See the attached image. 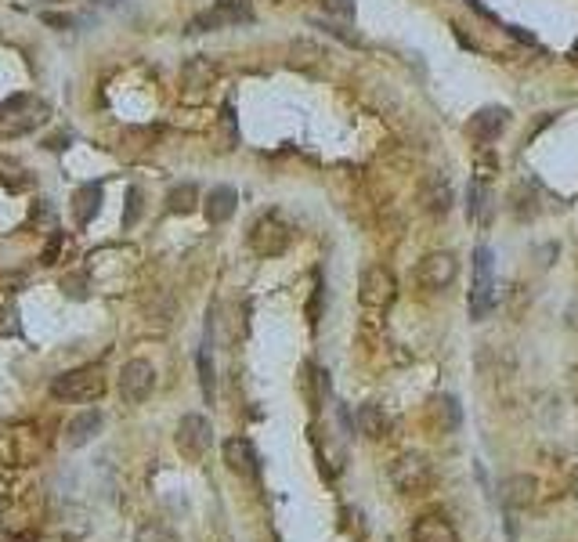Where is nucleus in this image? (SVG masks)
<instances>
[{
	"instance_id": "obj_16",
	"label": "nucleus",
	"mask_w": 578,
	"mask_h": 542,
	"mask_svg": "<svg viewBox=\"0 0 578 542\" xmlns=\"http://www.w3.org/2000/svg\"><path fill=\"white\" fill-rule=\"evenodd\" d=\"M224 463H228L231 474L249 477V474L257 470V452H253L249 438H228V441H224Z\"/></svg>"
},
{
	"instance_id": "obj_21",
	"label": "nucleus",
	"mask_w": 578,
	"mask_h": 542,
	"mask_svg": "<svg viewBox=\"0 0 578 542\" xmlns=\"http://www.w3.org/2000/svg\"><path fill=\"white\" fill-rule=\"evenodd\" d=\"M181 80H185V87H195L199 95L217 80V66L210 62V59H192L185 69H181Z\"/></svg>"
},
{
	"instance_id": "obj_14",
	"label": "nucleus",
	"mask_w": 578,
	"mask_h": 542,
	"mask_svg": "<svg viewBox=\"0 0 578 542\" xmlns=\"http://www.w3.org/2000/svg\"><path fill=\"white\" fill-rule=\"evenodd\" d=\"M235 206H239V192H235L231 185H217V188H210V195L203 199V213H206L210 224H224V221L235 213Z\"/></svg>"
},
{
	"instance_id": "obj_26",
	"label": "nucleus",
	"mask_w": 578,
	"mask_h": 542,
	"mask_svg": "<svg viewBox=\"0 0 578 542\" xmlns=\"http://www.w3.org/2000/svg\"><path fill=\"white\" fill-rule=\"evenodd\" d=\"M199 384H203L206 402H213V362H210V348L199 351Z\"/></svg>"
},
{
	"instance_id": "obj_8",
	"label": "nucleus",
	"mask_w": 578,
	"mask_h": 542,
	"mask_svg": "<svg viewBox=\"0 0 578 542\" xmlns=\"http://www.w3.org/2000/svg\"><path fill=\"white\" fill-rule=\"evenodd\" d=\"M156 387V369L145 362V358H131L123 369H120V394L127 405H141Z\"/></svg>"
},
{
	"instance_id": "obj_13",
	"label": "nucleus",
	"mask_w": 578,
	"mask_h": 542,
	"mask_svg": "<svg viewBox=\"0 0 578 542\" xmlns=\"http://www.w3.org/2000/svg\"><path fill=\"white\" fill-rule=\"evenodd\" d=\"M102 199H105V188H102L98 181H87V185H80V188L73 192V221H77L80 228H87V224L98 217V210H102Z\"/></svg>"
},
{
	"instance_id": "obj_34",
	"label": "nucleus",
	"mask_w": 578,
	"mask_h": 542,
	"mask_svg": "<svg viewBox=\"0 0 578 542\" xmlns=\"http://www.w3.org/2000/svg\"><path fill=\"white\" fill-rule=\"evenodd\" d=\"M8 333H19V319H15V308H12V304L0 312V337H8Z\"/></svg>"
},
{
	"instance_id": "obj_29",
	"label": "nucleus",
	"mask_w": 578,
	"mask_h": 542,
	"mask_svg": "<svg viewBox=\"0 0 578 542\" xmlns=\"http://www.w3.org/2000/svg\"><path fill=\"white\" fill-rule=\"evenodd\" d=\"M141 217V188H127V210H123V228H131Z\"/></svg>"
},
{
	"instance_id": "obj_27",
	"label": "nucleus",
	"mask_w": 578,
	"mask_h": 542,
	"mask_svg": "<svg viewBox=\"0 0 578 542\" xmlns=\"http://www.w3.org/2000/svg\"><path fill=\"white\" fill-rule=\"evenodd\" d=\"M66 246H69V239H66V235L55 228V231H51V242L44 246V257H41V264H62V249H66Z\"/></svg>"
},
{
	"instance_id": "obj_24",
	"label": "nucleus",
	"mask_w": 578,
	"mask_h": 542,
	"mask_svg": "<svg viewBox=\"0 0 578 542\" xmlns=\"http://www.w3.org/2000/svg\"><path fill=\"white\" fill-rule=\"evenodd\" d=\"M134 542H181V538H177V531H174L170 524H163V520H149V524H141V528H138Z\"/></svg>"
},
{
	"instance_id": "obj_36",
	"label": "nucleus",
	"mask_w": 578,
	"mask_h": 542,
	"mask_svg": "<svg viewBox=\"0 0 578 542\" xmlns=\"http://www.w3.org/2000/svg\"><path fill=\"white\" fill-rule=\"evenodd\" d=\"M319 315H322V279L315 283V294H312V308H308V319H312V326H319Z\"/></svg>"
},
{
	"instance_id": "obj_18",
	"label": "nucleus",
	"mask_w": 578,
	"mask_h": 542,
	"mask_svg": "<svg viewBox=\"0 0 578 542\" xmlns=\"http://www.w3.org/2000/svg\"><path fill=\"white\" fill-rule=\"evenodd\" d=\"M355 423H358V434H366V438H384L391 430V416L384 412V405H373V402L358 409Z\"/></svg>"
},
{
	"instance_id": "obj_12",
	"label": "nucleus",
	"mask_w": 578,
	"mask_h": 542,
	"mask_svg": "<svg viewBox=\"0 0 578 542\" xmlns=\"http://www.w3.org/2000/svg\"><path fill=\"white\" fill-rule=\"evenodd\" d=\"M535 477L531 474H513V477H506L502 481V488H499V499H502V506H506V513H517V510H528L531 502H535Z\"/></svg>"
},
{
	"instance_id": "obj_7",
	"label": "nucleus",
	"mask_w": 578,
	"mask_h": 542,
	"mask_svg": "<svg viewBox=\"0 0 578 542\" xmlns=\"http://www.w3.org/2000/svg\"><path fill=\"white\" fill-rule=\"evenodd\" d=\"M456 276H459V260L452 253H445V249L427 253L420 260V267H416V279H420L423 290H448L456 283Z\"/></svg>"
},
{
	"instance_id": "obj_33",
	"label": "nucleus",
	"mask_w": 578,
	"mask_h": 542,
	"mask_svg": "<svg viewBox=\"0 0 578 542\" xmlns=\"http://www.w3.org/2000/svg\"><path fill=\"white\" fill-rule=\"evenodd\" d=\"M492 174H495V156L484 149V152L477 156V177H474V181H488Z\"/></svg>"
},
{
	"instance_id": "obj_23",
	"label": "nucleus",
	"mask_w": 578,
	"mask_h": 542,
	"mask_svg": "<svg viewBox=\"0 0 578 542\" xmlns=\"http://www.w3.org/2000/svg\"><path fill=\"white\" fill-rule=\"evenodd\" d=\"M199 206V188L192 185V181H185V185H174L170 188V195H167V213H192Z\"/></svg>"
},
{
	"instance_id": "obj_30",
	"label": "nucleus",
	"mask_w": 578,
	"mask_h": 542,
	"mask_svg": "<svg viewBox=\"0 0 578 542\" xmlns=\"http://www.w3.org/2000/svg\"><path fill=\"white\" fill-rule=\"evenodd\" d=\"M221 123H224V149H235V141H239V131H235V109H231V102L224 105V113H221Z\"/></svg>"
},
{
	"instance_id": "obj_20",
	"label": "nucleus",
	"mask_w": 578,
	"mask_h": 542,
	"mask_svg": "<svg viewBox=\"0 0 578 542\" xmlns=\"http://www.w3.org/2000/svg\"><path fill=\"white\" fill-rule=\"evenodd\" d=\"M0 185H5L8 192H26V188H33V174L19 159L0 156Z\"/></svg>"
},
{
	"instance_id": "obj_3",
	"label": "nucleus",
	"mask_w": 578,
	"mask_h": 542,
	"mask_svg": "<svg viewBox=\"0 0 578 542\" xmlns=\"http://www.w3.org/2000/svg\"><path fill=\"white\" fill-rule=\"evenodd\" d=\"M495 304V253L488 246L474 249V290H470V319L481 322Z\"/></svg>"
},
{
	"instance_id": "obj_40",
	"label": "nucleus",
	"mask_w": 578,
	"mask_h": 542,
	"mask_svg": "<svg viewBox=\"0 0 578 542\" xmlns=\"http://www.w3.org/2000/svg\"><path fill=\"white\" fill-rule=\"evenodd\" d=\"M574 492H578V488H574Z\"/></svg>"
},
{
	"instance_id": "obj_2",
	"label": "nucleus",
	"mask_w": 578,
	"mask_h": 542,
	"mask_svg": "<svg viewBox=\"0 0 578 542\" xmlns=\"http://www.w3.org/2000/svg\"><path fill=\"white\" fill-rule=\"evenodd\" d=\"M51 394L59 402H77V405L98 402L105 394V366H80V369H69V373L55 376Z\"/></svg>"
},
{
	"instance_id": "obj_6",
	"label": "nucleus",
	"mask_w": 578,
	"mask_h": 542,
	"mask_svg": "<svg viewBox=\"0 0 578 542\" xmlns=\"http://www.w3.org/2000/svg\"><path fill=\"white\" fill-rule=\"evenodd\" d=\"M174 445H177V452H181L185 459H203V456L210 452V445H213V427H210V420L199 416V412L181 416L177 434H174Z\"/></svg>"
},
{
	"instance_id": "obj_22",
	"label": "nucleus",
	"mask_w": 578,
	"mask_h": 542,
	"mask_svg": "<svg viewBox=\"0 0 578 542\" xmlns=\"http://www.w3.org/2000/svg\"><path fill=\"white\" fill-rule=\"evenodd\" d=\"M466 199H470V203H466L470 221H477V224H492V195H488L484 181H470Z\"/></svg>"
},
{
	"instance_id": "obj_9",
	"label": "nucleus",
	"mask_w": 578,
	"mask_h": 542,
	"mask_svg": "<svg viewBox=\"0 0 578 542\" xmlns=\"http://www.w3.org/2000/svg\"><path fill=\"white\" fill-rule=\"evenodd\" d=\"M391 481H394L398 492L416 495V492H423V488L434 481V474H430V463H427L423 456L409 452V456H402V459L391 466Z\"/></svg>"
},
{
	"instance_id": "obj_35",
	"label": "nucleus",
	"mask_w": 578,
	"mask_h": 542,
	"mask_svg": "<svg viewBox=\"0 0 578 542\" xmlns=\"http://www.w3.org/2000/svg\"><path fill=\"white\" fill-rule=\"evenodd\" d=\"M41 19H44L48 26H55V30H73V26H77V19H73V15H59V12H44Z\"/></svg>"
},
{
	"instance_id": "obj_15",
	"label": "nucleus",
	"mask_w": 578,
	"mask_h": 542,
	"mask_svg": "<svg viewBox=\"0 0 578 542\" xmlns=\"http://www.w3.org/2000/svg\"><path fill=\"white\" fill-rule=\"evenodd\" d=\"M412 542H459V535H456V528H452L448 517L427 513V517H420V520L412 524Z\"/></svg>"
},
{
	"instance_id": "obj_11",
	"label": "nucleus",
	"mask_w": 578,
	"mask_h": 542,
	"mask_svg": "<svg viewBox=\"0 0 578 542\" xmlns=\"http://www.w3.org/2000/svg\"><path fill=\"white\" fill-rule=\"evenodd\" d=\"M452 203H456V192H452L448 177H445L441 170L427 174V177H423V185H420V206H423L427 213L441 217V213H448V210H452Z\"/></svg>"
},
{
	"instance_id": "obj_5",
	"label": "nucleus",
	"mask_w": 578,
	"mask_h": 542,
	"mask_svg": "<svg viewBox=\"0 0 578 542\" xmlns=\"http://www.w3.org/2000/svg\"><path fill=\"white\" fill-rule=\"evenodd\" d=\"M394 297H398V283H394V276H391L387 267L373 264V267L362 271V279H358V301H362L366 308L384 312V308L394 304Z\"/></svg>"
},
{
	"instance_id": "obj_19",
	"label": "nucleus",
	"mask_w": 578,
	"mask_h": 542,
	"mask_svg": "<svg viewBox=\"0 0 578 542\" xmlns=\"http://www.w3.org/2000/svg\"><path fill=\"white\" fill-rule=\"evenodd\" d=\"M102 412L98 409H87V412H77V420L69 423V445L73 448H80V445H87V441H95V434L102 430Z\"/></svg>"
},
{
	"instance_id": "obj_31",
	"label": "nucleus",
	"mask_w": 578,
	"mask_h": 542,
	"mask_svg": "<svg viewBox=\"0 0 578 542\" xmlns=\"http://www.w3.org/2000/svg\"><path fill=\"white\" fill-rule=\"evenodd\" d=\"M55 224V206L51 203H37L33 213H30V228H48Z\"/></svg>"
},
{
	"instance_id": "obj_25",
	"label": "nucleus",
	"mask_w": 578,
	"mask_h": 542,
	"mask_svg": "<svg viewBox=\"0 0 578 542\" xmlns=\"http://www.w3.org/2000/svg\"><path fill=\"white\" fill-rule=\"evenodd\" d=\"M312 26H315V30H322V33H330V37H337V41H340V44H348V48H366V41H362L355 30H348V26H337V23H319V19H315Z\"/></svg>"
},
{
	"instance_id": "obj_37",
	"label": "nucleus",
	"mask_w": 578,
	"mask_h": 542,
	"mask_svg": "<svg viewBox=\"0 0 578 542\" xmlns=\"http://www.w3.org/2000/svg\"><path fill=\"white\" fill-rule=\"evenodd\" d=\"M66 294L69 297H84V279H66Z\"/></svg>"
},
{
	"instance_id": "obj_28",
	"label": "nucleus",
	"mask_w": 578,
	"mask_h": 542,
	"mask_svg": "<svg viewBox=\"0 0 578 542\" xmlns=\"http://www.w3.org/2000/svg\"><path fill=\"white\" fill-rule=\"evenodd\" d=\"M322 59V48L319 44H308V41H297L294 44V62L304 66V62H319Z\"/></svg>"
},
{
	"instance_id": "obj_32",
	"label": "nucleus",
	"mask_w": 578,
	"mask_h": 542,
	"mask_svg": "<svg viewBox=\"0 0 578 542\" xmlns=\"http://www.w3.org/2000/svg\"><path fill=\"white\" fill-rule=\"evenodd\" d=\"M322 8L337 19H355V0H322Z\"/></svg>"
},
{
	"instance_id": "obj_4",
	"label": "nucleus",
	"mask_w": 578,
	"mask_h": 542,
	"mask_svg": "<svg viewBox=\"0 0 578 542\" xmlns=\"http://www.w3.org/2000/svg\"><path fill=\"white\" fill-rule=\"evenodd\" d=\"M285 246H289V224H285V217L275 213V210L260 213V217L253 221V228H249V249H253L257 257H278Z\"/></svg>"
},
{
	"instance_id": "obj_39",
	"label": "nucleus",
	"mask_w": 578,
	"mask_h": 542,
	"mask_svg": "<svg viewBox=\"0 0 578 542\" xmlns=\"http://www.w3.org/2000/svg\"><path fill=\"white\" fill-rule=\"evenodd\" d=\"M105 5H109V8H113V5H120V0H105Z\"/></svg>"
},
{
	"instance_id": "obj_10",
	"label": "nucleus",
	"mask_w": 578,
	"mask_h": 542,
	"mask_svg": "<svg viewBox=\"0 0 578 542\" xmlns=\"http://www.w3.org/2000/svg\"><path fill=\"white\" fill-rule=\"evenodd\" d=\"M506 123H510V113H506L502 105H484V109H477V113L470 116L466 134H470L481 149H488V145L506 131Z\"/></svg>"
},
{
	"instance_id": "obj_1",
	"label": "nucleus",
	"mask_w": 578,
	"mask_h": 542,
	"mask_svg": "<svg viewBox=\"0 0 578 542\" xmlns=\"http://www.w3.org/2000/svg\"><path fill=\"white\" fill-rule=\"evenodd\" d=\"M51 116V105L41 95H12L0 102V138H23L44 127Z\"/></svg>"
},
{
	"instance_id": "obj_38",
	"label": "nucleus",
	"mask_w": 578,
	"mask_h": 542,
	"mask_svg": "<svg viewBox=\"0 0 578 542\" xmlns=\"http://www.w3.org/2000/svg\"><path fill=\"white\" fill-rule=\"evenodd\" d=\"M571 66H578V44L571 48Z\"/></svg>"
},
{
	"instance_id": "obj_17",
	"label": "nucleus",
	"mask_w": 578,
	"mask_h": 542,
	"mask_svg": "<svg viewBox=\"0 0 578 542\" xmlns=\"http://www.w3.org/2000/svg\"><path fill=\"white\" fill-rule=\"evenodd\" d=\"M210 12H213V19H217V26H246V23L257 19V12H253L249 0H217Z\"/></svg>"
}]
</instances>
